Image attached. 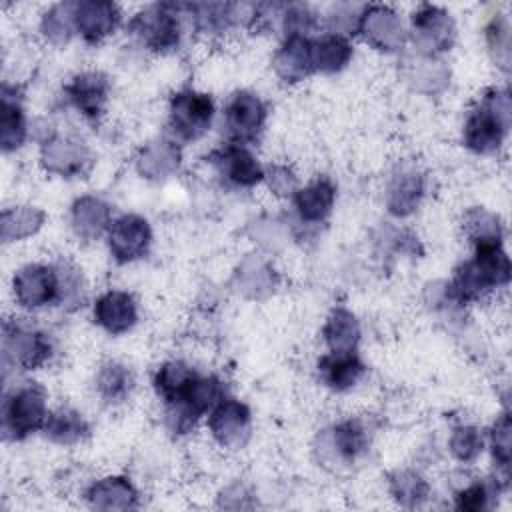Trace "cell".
Masks as SVG:
<instances>
[{"mask_svg":"<svg viewBox=\"0 0 512 512\" xmlns=\"http://www.w3.org/2000/svg\"><path fill=\"white\" fill-rule=\"evenodd\" d=\"M318 378L324 386H328L334 392H346L352 386L358 384V380L364 376L366 366L358 358L356 352H330L320 356L318 360Z\"/></svg>","mask_w":512,"mask_h":512,"instance_id":"15","label":"cell"},{"mask_svg":"<svg viewBox=\"0 0 512 512\" xmlns=\"http://www.w3.org/2000/svg\"><path fill=\"white\" fill-rule=\"evenodd\" d=\"M0 138H2V148L4 152H10L18 148L24 138H26V120L20 104L10 102L4 96L2 104V118H0Z\"/></svg>","mask_w":512,"mask_h":512,"instance_id":"27","label":"cell"},{"mask_svg":"<svg viewBox=\"0 0 512 512\" xmlns=\"http://www.w3.org/2000/svg\"><path fill=\"white\" fill-rule=\"evenodd\" d=\"M510 126V100L506 90L492 88L470 110L464 122V146L476 154H494Z\"/></svg>","mask_w":512,"mask_h":512,"instance_id":"2","label":"cell"},{"mask_svg":"<svg viewBox=\"0 0 512 512\" xmlns=\"http://www.w3.org/2000/svg\"><path fill=\"white\" fill-rule=\"evenodd\" d=\"M274 68L284 82H300L314 72L312 40L308 36H286L284 44L274 56Z\"/></svg>","mask_w":512,"mask_h":512,"instance_id":"16","label":"cell"},{"mask_svg":"<svg viewBox=\"0 0 512 512\" xmlns=\"http://www.w3.org/2000/svg\"><path fill=\"white\" fill-rule=\"evenodd\" d=\"M492 456L504 476L508 478V466H510V418L508 414H502L494 428H492Z\"/></svg>","mask_w":512,"mask_h":512,"instance_id":"32","label":"cell"},{"mask_svg":"<svg viewBox=\"0 0 512 512\" xmlns=\"http://www.w3.org/2000/svg\"><path fill=\"white\" fill-rule=\"evenodd\" d=\"M214 440L224 448H240L250 436V408L234 398H222L208 416Z\"/></svg>","mask_w":512,"mask_h":512,"instance_id":"10","label":"cell"},{"mask_svg":"<svg viewBox=\"0 0 512 512\" xmlns=\"http://www.w3.org/2000/svg\"><path fill=\"white\" fill-rule=\"evenodd\" d=\"M64 92L72 106L82 112V116L88 120H98L108 100L110 82L102 72H82L64 86Z\"/></svg>","mask_w":512,"mask_h":512,"instance_id":"13","label":"cell"},{"mask_svg":"<svg viewBox=\"0 0 512 512\" xmlns=\"http://www.w3.org/2000/svg\"><path fill=\"white\" fill-rule=\"evenodd\" d=\"M138 320V306L132 294L122 290H110L102 294L94 304V322L108 334L120 336L128 332Z\"/></svg>","mask_w":512,"mask_h":512,"instance_id":"14","label":"cell"},{"mask_svg":"<svg viewBox=\"0 0 512 512\" xmlns=\"http://www.w3.org/2000/svg\"><path fill=\"white\" fill-rule=\"evenodd\" d=\"M152 242L148 220L138 214H122L108 226V248L118 264L142 258Z\"/></svg>","mask_w":512,"mask_h":512,"instance_id":"8","label":"cell"},{"mask_svg":"<svg viewBox=\"0 0 512 512\" xmlns=\"http://www.w3.org/2000/svg\"><path fill=\"white\" fill-rule=\"evenodd\" d=\"M210 164L218 174L232 186L252 188L264 180V170L256 156L242 144H224L222 148L210 152Z\"/></svg>","mask_w":512,"mask_h":512,"instance_id":"9","label":"cell"},{"mask_svg":"<svg viewBox=\"0 0 512 512\" xmlns=\"http://www.w3.org/2000/svg\"><path fill=\"white\" fill-rule=\"evenodd\" d=\"M474 258L460 264L450 282V296L458 304L476 302L498 286L510 282V260L500 242L474 244Z\"/></svg>","mask_w":512,"mask_h":512,"instance_id":"1","label":"cell"},{"mask_svg":"<svg viewBox=\"0 0 512 512\" xmlns=\"http://www.w3.org/2000/svg\"><path fill=\"white\" fill-rule=\"evenodd\" d=\"M392 494L404 506H416L426 498L428 486L414 472H398L392 480Z\"/></svg>","mask_w":512,"mask_h":512,"instance_id":"30","label":"cell"},{"mask_svg":"<svg viewBox=\"0 0 512 512\" xmlns=\"http://www.w3.org/2000/svg\"><path fill=\"white\" fill-rule=\"evenodd\" d=\"M322 334L330 352H356V344L360 340V326L352 312H348L346 308H336L328 316Z\"/></svg>","mask_w":512,"mask_h":512,"instance_id":"23","label":"cell"},{"mask_svg":"<svg viewBox=\"0 0 512 512\" xmlns=\"http://www.w3.org/2000/svg\"><path fill=\"white\" fill-rule=\"evenodd\" d=\"M96 388L104 402L118 404L130 396V392L134 388V376L128 366H124L120 362H108L98 372Z\"/></svg>","mask_w":512,"mask_h":512,"instance_id":"25","label":"cell"},{"mask_svg":"<svg viewBox=\"0 0 512 512\" xmlns=\"http://www.w3.org/2000/svg\"><path fill=\"white\" fill-rule=\"evenodd\" d=\"M334 198L336 186L330 178L322 176L294 194V208L304 222H322L330 214Z\"/></svg>","mask_w":512,"mask_h":512,"instance_id":"18","label":"cell"},{"mask_svg":"<svg viewBox=\"0 0 512 512\" xmlns=\"http://www.w3.org/2000/svg\"><path fill=\"white\" fill-rule=\"evenodd\" d=\"M4 350L12 356L14 364L22 366V370H36L50 358L52 344L44 332L6 322Z\"/></svg>","mask_w":512,"mask_h":512,"instance_id":"11","label":"cell"},{"mask_svg":"<svg viewBox=\"0 0 512 512\" xmlns=\"http://www.w3.org/2000/svg\"><path fill=\"white\" fill-rule=\"evenodd\" d=\"M422 196V180L418 174H402L390 190V212L398 216L410 214Z\"/></svg>","mask_w":512,"mask_h":512,"instance_id":"28","label":"cell"},{"mask_svg":"<svg viewBox=\"0 0 512 512\" xmlns=\"http://www.w3.org/2000/svg\"><path fill=\"white\" fill-rule=\"evenodd\" d=\"M264 102L246 90L234 92L224 110V130L232 144H252L258 140L266 124Z\"/></svg>","mask_w":512,"mask_h":512,"instance_id":"5","label":"cell"},{"mask_svg":"<svg viewBox=\"0 0 512 512\" xmlns=\"http://www.w3.org/2000/svg\"><path fill=\"white\" fill-rule=\"evenodd\" d=\"M48 418L46 392L34 384L26 382L6 396L2 408V426L6 438L22 440L28 434L42 430Z\"/></svg>","mask_w":512,"mask_h":512,"instance_id":"3","label":"cell"},{"mask_svg":"<svg viewBox=\"0 0 512 512\" xmlns=\"http://www.w3.org/2000/svg\"><path fill=\"white\" fill-rule=\"evenodd\" d=\"M352 58V46L346 36L338 32L324 34L312 40L314 72H338Z\"/></svg>","mask_w":512,"mask_h":512,"instance_id":"21","label":"cell"},{"mask_svg":"<svg viewBox=\"0 0 512 512\" xmlns=\"http://www.w3.org/2000/svg\"><path fill=\"white\" fill-rule=\"evenodd\" d=\"M412 28L422 42L430 48L446 50L450 46L452 36V20L450 14L436 6H420L418 12L412 14Z\"/></svg>","mask_w":512,"mask_h":512,"instance_id":"19","label":"cell"},{"mask_svg":"<svg viewBox=\"0 0 512 512\" xmlns=\"http://www.w3.org/2000/svg\"><path fill=\"white\" fill-rule=\"evenodd\" d=\"M486 504H488V490L480 482L460 490L458 496H456V506L460 510H474L476 512V510L486 508Z\"/></svg>","mask_w":512,"mask_h":512,"instance_id":"34","label":"cell"},{"mask_svg":"<svg viewBox=\"0 0 512 512\" xmlns=\"http://www.w3.org/2000/svg\"><path fill=\"white\" fill-rule=\"evenodd\" d=\"M64 4L56 6L54 10H50L44 18V30L48 34L50 40H54L56 36H60V42H66L68 36H70V24H74V18H72V10H70V16L64 18Z\"/></svg>","mask_w":512,"mask_h":512,"instance_id":"33","label":"cell"},{"mask_svg":"<svg viewBox=\"0 0 512 512\" xmlns=\"http://www.w3.org/2000/svg\"><path fill=\"white\" fill-rule=\"evenodd\" d=\"M214 102L208 94L196 90L176 92L170 100L168 124L176 138L184 142H194L202 138L212 124Z\"/></svg>","mask_w":512,"mask_h":512,"instance_id":"4","label":"cell"},{"mask_svg":"<svg viewBox=\"0 0 512 512\" xmlns=\"http://www.w3.org/2000/svg\"><path fill=\"white\" fill-rule=\"evenodd\" d=\"M196 28L202 32H224L232 22V6L230 4H192Z\"/></svg>","mask_w":512,"mask_h":512,"instance_id":"29","label":"cell"},{"mask_svg":"<svg viewBox=\"0 0 512 512\" xmlns=\"http://www.w3.org/2000/svg\"><path fill=\"white\" fill-rule=\"evenodd\" d=\"M450 450L460 462H472L482 452V436L474 426H458L450 438Z\"/></svg>","mask_w":512,"mask_h":512,"instance_id":"31","label":"cell"},{"mask_svg":"<svg viewBox=\"0 0 512 512\" xmlns=\"http://www.w3.org/2000/svg\"><path fill=\"white\" fill-rule=\"evenodd\" d=\"M332 446L342 460L354 462L368 448V438L356 420H346L334 428Z\"/></svg>","mask_w":512,"mask_h":512,"instance_id":"26","label":"cell"},{"mask_svg":"<svg viewBox=\"0 0 512 512\" xmlns=\"http://www.w3.org/2000/svg\"><path fill=\"white\" fill-rule=\"evenodd\" d=\"M174 8L172 4H154L132 18L130 30L150 50L168 52L180 42V24Z\"/></svg>","mask_w":512,"mask_h":512,"instance_id":"7","label":"cell"},{"mask_svg":"<svg viewBox=\"0 0 512 512\" xmlns=\"http://www.w3.org/2000/svg\"><path fill=\"white\" fill-rule=\"evenodd\" d=\"M14 298L26 310H38L60 302V274L58 266L28 264L14 274Z\"/></svg>","mask_w":512,"mask_h":512,"instance_id":"6","label":"cell"},{"mask_svg":"<svg viewBox=\"0 0 512 512\" xmlns=\"http://www.w3.org/2000/svg\"><path fill=\"white\" fill-rule=\"evenodd\" d=\"M196 376H198V372L180 360L166 362L158 368V372L154 376L156 394L168 406L186 394V390L192 386Z\"/></svg>","mask_w":512,"mask_h":512,"instance_id":"22","label":"cell"},{"mask_svg":"<svg viewBox=\"0 0 512 512\" xmlns=\"http://www.w3.org/2000/svg\"><path fill=\"white\" fill-rule=\"evenodd\" d=\"M72 18L78 34L88 44H98L116 30L120 22V10L112 2L88 0L72 4Z\"/></svg>","mask_w":512,"mask_h":512,"instance_id":"12","label":"cell"},{"mask_svg":"<svg viewBox=\"0 0 512 512\" xmlns=\"http://www.w3.org/2000/svg\"><path fill=\"white\" fill-rule=\"evenodd\" d=\"M112 224L110 222V210L108 206L94 198V196H82L72 206V226L74 232L80 238L94 240L102 234V230Z\"/></svg>","mask_w":512,"mask_h":512,"instance_id":"20","label":"cell"},{"mask_svg":"<svg viewBox=\"0 0 512 512\" xmlns=\"http://www.w3.org/2000/svg\"><path fill=\"white\" fill-rule=\"evenodd\" d=\"M364 40L378 50H392L402 42V24L386 6H370L358 20Z\"/></svg>","mask_w":512,"mask_h":512,"instance_id":"17","label":"cell"},{"mask_svg":"<svg viewBox=\"0 0 512 512\" xmlns=\"http://www.w3.org/2000/svg\"><path fill=\"white\" fill-rule=\"evenodd\" d=\"M42 432L48 440L62 444V446H70V444H76L82 438H86L90 428H88V422L82 418V414H78L70 408H60V410L48 414Z\"/></svg>","mask_w":512,"mask_h":512,"instance_id":"24","label":"cell"}]
</instances>
